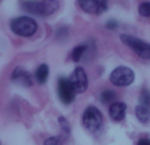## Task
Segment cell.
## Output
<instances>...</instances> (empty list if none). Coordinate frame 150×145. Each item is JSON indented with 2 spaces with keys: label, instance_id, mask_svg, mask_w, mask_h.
Masks as SVG:
<instances>
[{
  "label": "cell",
  "instance_id": "ffe728a7",
  "mask_svg": "<svg viewBox=\"0 0 150 145\" xmlns=\"http://www.w3.org/2000/svg\"><path fill=\"white\" fill-rule=\"evenodd\" d=\"M137 145H150V139H146V137L141 139Z\"/></svg>",
  "mask_w": 150,
  "mask_h": 145
},
{
  "label": "cell",
  "instance_id": "4fadbf2b",
  "mask_svg": "<svg viewBox=\"0 0 150 145\" xmlns=\"http://www.w3.org/2000/svg\"><path fill=\"white\" fill-rule=\"evenodd\" d=\"M86 52H87V44H80V45H78V46H75V49L73 50V53H71L73 61L78 62V61L83 57V54H86Z\"/></svg>",
  "mask_w": 150,
  "mask_h": 145
},
{
  "label": "cell",
  "instance_id": "7a4b0ae2",
  "mask_svg": "<svg viewBox=\"0 0 150 145\" xmlns=\"http://www.w3.org/2000/svg\"><path fill=\"white\" fill-rule=\"evenodd\" d=\"M21 7L28 13H33V15L38 16H49L59 8V3L52 1V0H47V1H25L21 4Z\"/></svg>",
  "mask_w": 150,
  "mask_h": 145
},
{
  "label": "cell",
  "instance_id": "5bb4252c",
  "mask_svg": "<svg viewBox=\"0 0 150 145\" xmlns=\"http://www.w3.org/2000/svg\"><path fill=\"white\" fill-rule=\"evenodd\" d=\"M100 100L104 104H109V103L113 104L115 100H116V92L112 90H104L100 95Z\"/></svg>",
  "mask_w": 150,
  "mask_h": 145
},
{
  "label": "cell",
  "instance_id": "277c9868",
  "mask_svg": "<svg viewBox=\"0 0 150 145\" xmlns=\"http://www.w3.org/2000/svg\"><path fill=\"white\" fill-rule=\"evenodd\" d=\"M121 41L124 42L127 46H129L138 57L144 58V60H150V44L137 37L129 36V34H122Z\"/></svg>",
  "mask_w": 150,
  "mask_h": 145
},
{
  "label": "cell",
  "instance_id": "30bf717a",
  "mask_svg": "<svg viewBox=\"0 0 150 145\" xmlns=\"http://www.w3.org/2000/svg\"><path fill=\"white\" fill-rule=\"evenodd\" d=\"M12 80H15V82H18L20 85L26 86V87L32 86V75L29 74L26 70H24V69H21V68L16 69V70L13 71Z\"/></svg>",
  "mask_w": 150,
  "mask_h": 145
},
{
  "label": "cell",
  "instance_id": "52a82bcc",
  "mask_svg": "<svg viewBox=\"0 0 150 145\" xmlns=\"http://www.w3.org/2000/svg\"><path fill=\"white\" fill-rule=\"evenodd\" d=\"M70 83L73 86V88L75 90V92H84L88 87V79H87V74L83 70L82 68H76L73 71L70 77Z\"/></svg>",
  "mask_w": 150,
  "mask_h": 145
},
{
  "label": "cell",
  "instance_id": "9c48e42d",
  "mask_svg": "<svg viewBox=\"0 0 150 145\" xmlns=\"http://www.w3.org/2000/svg\"><path fill=\"white\" fill-rule=\"evenodd\" d=\"M125 111H127L125 103L115 102V103L111 104V107H109V116H111L112 120H115V122H121L125 116Z\"/></svg>",
  "mask_w": 150,
  "mask_h": 145
},
{
  "label": "cell",
  "instance_id": "ba28073f",
  "mask_svg": "<svg viewBox=\"0 0 150 145\" xmlns=\"http://www.w3.org/2000/svg\"><path fill=\"white\" fill-rule=\"evenodd\" d=\"M79 5L83 11L92 15H100L108 8V4L104 0H80Z\"/></svg>",
  "mask_w": 150,
  "mask_h": 145
},
{
  "label": "cell",
  "instance_id": "e0dca14e",
  "mask_svg": "<svg viewBox=\"0 0 150 145\" xmlns=\"http://www.w3.org/2000/svg\"><path fill=\"white\" fill-rule=\"evenodd\" d=\"M63 141H65V139H63V136H52V137L46 139L45 140V145H62Z\"/></svg>",
  "mask_w": 150,
  "mask_h": 145
},
{
  "label": "cell",
  "instance_id": "ac0fdd59",
  "mask_svg": "<svg viewBox=\"0 0 150 145\" xmlns=\"http://www.w3.org/2000/svg\"><path fill=\"white\" fill-rule=\"evenodd\" d=\"M59 124L63 127V131H65L66 133H69V132H70V125H69L67 120H66L65 117H62V116L59 117Z\"/></svg>",
  "mask_w": 150,
  "mask_h": 145
},
{
  "label": "cell",
  "instance_id": "d6986e66",
  "mask_svg": "<svg viewBox=\"0 0 150 145\" xmlns=\"http://www.w3.org/2000/svg\"><path fill=\"white\" fill-rule=\"evenodd\" d=\"M105 26L108 29H116L117 26H119V24H117V21H115V20H109L108 23H107Z\"/></svg>",
  "mask_w": 150,
  "mask_h": 145
},
{
  "label": "cell",
  "instance_id": "8992f818",
  "mask_svg": "<svg viewBox=\"0 0 150 145\" xmlns=\"http://www.w3.org/2000/svg\"><path fill=\"white\" fill-rule=\"evenodd\" d=\"M58 96L65 104H70L75 100V90L67 78L61 77L58 79Z\"/></svg>",
  "mask_w": 150,
  "mask_h": 145
},
{
  "label": "cell",
  "instance_id": "9a60e30c",
  "mask_svg": "<svg viewBox=\"0 0 150 145\" xmlns=\"http://www.w3.org/2000/svg\"><path fill=\"white\" fill-rule=\"evenodd\" d=\"M140 104H141V106H144L145 108H148L150 111V92L148 90H142V91H141Z\"/></svg>",
  "mask_w": 150,
  "mask_h": 145
},
{
  "label": "cell",
  "instance_id": "2e32d148",
  "mask_svg": "<svg viewBox=\"0 0 150 145\" xmlns=\"http://www.w3.org/2000/svg\"><path fill=\"white\" fill-rule=\"evenodd\" d=\"M138 12L144 17H150V1L141 3L140 7H138Z\"/></svg>",
  "mask_w": 150,
  "mask_h": 145
},
{
  "label": "cell",
  "instance_id": "7c38bea8",
  "mask_svg": "<svg viewBox=\"0 0 150 145\" xmlns=\"http://www.w3.org/2000/svg\"><path fill=\"white\" fill-rule=\"evenodd\" d=\"M136 116H137V119L140 120L142 124H146L150 120V111L148 108H145L144 106L138 104V106L136 107Z\"/></svg>",
  "mask_w": 150,
  "mask_h": 145
},
{
  "label": "cell",
  "instance_id": "6da1fadb",
  "mask_svg": "<svg viewBox=\"0 0 150 145\" xmlns=\"http://www.w3.org/2000/svg\"><path fill=\"white\" fill-rule=\"evenodd\" d=\"M11 29L13 33L21 37H30L37 32V23L32 17L20 16L11 21Z\"/></svg>",
  "mask_w": 150,
  "mask_h": 145
},
{
  "label": "cell",
  "instance_id": "5b68a950",
  "mask_svg": "<svg viewBox=\"0 0 150 145\" xmlns=\"http://www.w3.org/2000/svg\"><path fill=\"white\" fill-rule=\"evenodd\" d=\"M109 80H111V83L115 86L125 87V86H129L130 83L134 80V72H133V70L129 68L120 66V68H116L111 72Z\"/></svg>",
  "mask_w": 150,
  "mask_h": 145
},
{
  "label": "cell",
  "instance_id": "8fae6325",
  "mask_svg": "<svg viewBox=\"0 0 150 145\" xmlns=\"http://www.w3.org/2000/svg\"><path fill=\"white\" fill-rule=\"evenodd\" d=\"M34 77H36V80L40 83V85H44V83L47 80V77H49V66L45 65V63L44 65H40L38 69L36 70Z\"/></svg>",
  "mask_w": 150,
  "mask_h": 145
},
{
  "label": "cell",
  "instance_id": "3957f363",
  "mask_svg": "<svg viewBox=\"0 0 150 145\" xmlns=\"http://www.w3.org/2000/svg\"><path fill=\"white\" fill-rule=\"evenodd\" d=\"M82 123L84 128L90 132H98L103 125V115L96 107H87L86 111L83 112Z\"/></svg>",
  "mask_w": 150,
  "mask_h": 145
}]
</instances>
